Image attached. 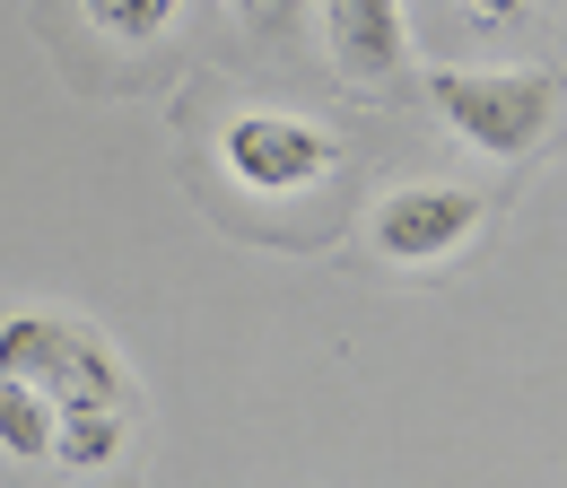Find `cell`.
Wrapping results in <instances>:
<instances>
[{
  "mask_svg": "<svg viewBox=\"0 0 567 488\" xmlns=\"http://www.w3.org/2000/svg\"><path fill=\"white\" fill-rule=\"evenodd\" d=\"M0 375L35 384L53 411H123L132 375L79 314H9L0 323Z\"/></svg>",
  "mask_w": 567,
  "mask_h": 488,
  "instance_id": "2",
  "label": "cell"
},
{
  "mask_svg": "<svg viewBox=\"0 0 567 488\" xmlns=\"http://www.w3.org/2000/svg\"><path fill=\"white\" fill-rule=\"evenodd\" d=\"M227 9H236L254 35H271V44H280L288 27H297V9H306V0H227Z\"/></svg>",
  "mask_w": 567,
  "mask_h": 488,
  "instance_id": "9",
  "label": "cell"
},
{
  "mask_svg": "<svg viewBox=\"0 0 567 488\" xmlns=\"http://www.w3.org/2000/svg\"><path fill=\"white\" fill-rule=\"evenodd\" d=\"M427 105H436V123L463 139L472 157L515 166V157H533L542 139L559 132L567 79L559 70H463V62H436L427 70Z\"/></svg>",
  "mask_w": 567,
  "mask_h": 488,
  "instance_id": "1",
  "label": "cell"
},
{
  "mask_svg": "<svg viewBox=\"0 0 567 488\" xmlns=\"http://www.w3.org/2000/svg\"><path fill=\"white\" fill-rule=\"evenodd\" d=\"M472 227H481V193H463V184H393L375 218H367V245L384 253V262H445V253H463L472 245Z\"/></svg>",
  "mask_w": 567,
  "mask_h": 488,
  "instance_id": "4",
  "label": "cell"
},
{
  "mask_svg": "<svg viewBox=\"0 0 567 488\" xmlns=\"http://www.w3.org/2000/svg\"><path fill=\"white\" fill-rule=\"evenodd\" d=\"M79 18H87L105 44H132V53H141V44H157V35L184 18V0H79Z\"/></svg>",
  "mask_w": 567,
  "mask_h": 488,
  "instance_id": "8",
  "label": "cell"
},
{
  "mask_svg": "<svg viewBox=\"0 0 567 488\" xmlns=\"http://www.w3.org/2000/svg\"><path fill=\"white\" fill-rule=\"evenodd\" d=\"M123 445H132L123 411H53V463L62 471H105Z\"/></svg>",
  "mask_w": 567,
  "mask_h": 488,
  "instance_id": "6",
  "label": "cell"
},
{
  "mask_svg": "<svg viewBox=\"0 0 567 488\" xmlns=\"http://www.w3.org/2000/svg\"><path fill=\"white\" fill-rule=\"evenodd\" d=\"M218 166L245 193H315L341 166V148H332V132H315L297 114H236L218 132Z\"/></svg>",
  "mask_w": 567,
  "mask_h": 488,
  "instance_id": "3",
  "label": "cell"
},
{
  "mask_svg": "<svg viewBox=\"0 0 567 488\" xmlns=\"http://www.w3.org/2000/svg\"><path fill=\"white\" fill-rule=\"evenodd\" d=\"M0 454L18 463H53V402L18 375H0Z\"/></svg>",
  "mask_w": 567,
  "mask_h": 488,
  "instance_id": "7",
  "label": "cell"
},
{
  "mask_svg": "<svg viewBox=\"0 0 567 488\" xmlns=\"http://www.w3.org/2000/svg\"><path fill=\"white\" fill-rule=\"evenodd\" d=\"M454 9H463V18H472V27H524V18H533V0H454Z\"/></svg>",
  "mask_w": 567,
  "mask_h": 488,
  "instance_id": "10",
  "label": "cell"
},
{
  "mask_svg": "<svg viewBox=\"0 0 567 488\" xmlns=\"http://www.w3.org/2000/svg\"><path fill=\"white\" fill-rule=\"evenodd\" d=\"M323 44H332L341 79L384 87L411 62V18H402V0H323Z\"/></svg>",
  "mask_w": 567,
  "mask_h": 488,
  "instance_id": "5",
  "label": "cell"
}]
</instances>
